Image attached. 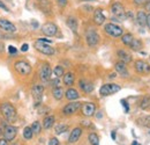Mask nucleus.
<instances>
[{
	"mask_svg": "<svg viewBox=\"0 0 150 145\" xmlns=\"http://www.w3.org/2000/svg\"><path fill=\"white\" fill-rule=\"evenodd\" d=\"M66 23H67L68 28H71L72 32L77 33V29H79V21H77V19L74 18V17H69V18L67 19Z\"/></svg>",
	"mask_w": 150,
	"mask_h": 145,
	"instance_id": "obj_22",
	"label": "nucleus"
},
{
	"mask_svg": "<svg viewBox=\"0 0 150 145\" xmlns=\"http://www.w3.org/2000/svg\"><path fill=\"white\" fill-rule=\"evenodd\" d=\"M86 41L88 43L89 47H96L99 42V35L98 33L94 30V29H89L87 33H86Z\"/></svg>",
	"mask_w": 150,
	"mask_h": 145,
	"instance_id": "obj_9",
	"label": "nucleus"
},
{
	"mask_svg": "<svg viewBox=\"0 0 150 145\" xmlns=\"http://www.w3.org/2000/svg\"><path fill=\"white\" fill-rule=\"evenodd\" d=\"M8 52H9V55H15L16 52H18V50H16V48H15V47L9 45V47H8Z\"/></svg>",
	"mask_w": 150,
	"mask_h": 145,
	"instance_id": "obj_39",
	"label": "nucleus"
},
{
	"mask_svg": "<svg viewBox=\"0 0 150 145\" xmlns=\"http://www.w3.org/2000/svg\"><path fill=\"white\" fill-rule=\"evenodd\" d=\"M82 107V103L76 101V102H69L67 103L64 108H62V114L66 115V116H71V115H74L76 114Z\"/></svg>",
	"mask_w": 150,
	"mask_h": 145,
	"instance_id": "obj_8",
	"label": "nucleus"
},
{
	"mask_svg": "<svg viewBox=\"0 0 150 145\" xmlns=\"http://www.w3.org/2000/svg\"><path fill=\"white\" fill-rule=\"evenodd\" d=\"M94 22L97 26H100L105 22V17H104L102 9H96L94 12Z\"/></svg>",
	"mask_w": 150,
	"mask_h": 145,
	"instance_id": "obj_20",
	"label": "nucleus"
},
{
	"mask_svg": "<svg viewBox=\"0 0 150 145\" xmlns=\"http://www.w3.org/2000/svg\"><path fill=\"white\" fill-rule=\"evenodd\" d=\"M111 12H112V14L115 18H118L119 20H121V21L126 19L125 7H124V5L121 2H118V1L113 2L112 5H111Z\"/></svg>",
	"mask_w": 150,
	"mask_h": 145,
	"instance_id": "obj_5",
	"label": "nucleus"
},
{
	"mask_svg": "<svg viewBox=\"0 0 150 145\" xmlns=\"http://www.w3.org/2000/svg\"><path fill=\"white\" fill-rule=\"evenodd\" d=\"M0 145H8V141H6L5 138H1L0 139Z\"/></svg>",
	"mask_w": 150,
	"mask_h": 145,
	"instance_id": "obj_45",
	"label": "nucleus"
},
{
	"mask_svg": "<svg viewBox=\"0 0 150 145\" xmlns=\"http://www.w3.org/2000/svg\"><path fill=\"white\" fill-rule=\"evenodd\" d=\"M34 47H35V49L37 51H39L40 54L46 55V56H53L54 52H56V50L53 49V47H51L49 43H45V42H43L40 39H37L35 42Z\"/></svg>",
	"mask_w": 150,
	"mask_h": 145,
	"instance_id": "obj_3",
	"label": "nucleus"
},
{
	"mask_svg": "<svg viewBox=\"0 0 150 145\" xmlns=\"http://www.w3.org/2000/svg\"><path fill=\"white\" fill-rule=\"evenodd\" d=\"M31 129H33V131H34V134L35 135H38V134H40V131H42V128H43V126L40 124V122H38V121H35L31 126Z\"/></svg>",
	"mask_w": 150,
	"mask_h": 145,
	"instance_id": "obj_34",
	"label": "nucleus"
},
{
	"mask_svg": "<svg viewBox=\"0 0 150 145\" xmlns=\"http://www.w3.org/2000/svg\"><path fill=\"white\" fill-rule=\"evenodd\" d=\"M115 77H117L115 73H111V75H110V78H115Z\"/></svg>",
	"mask_w": 150,
	"mask_h": 145,
	"instance_id": "obj_49",
	"label": "nucleus"
},
{
	"mask_svg": "<svg viewBox=\"0 0 150 145\" xmlns=\"http://www.w3.org/2000/svg\"><path fill=\"white\" fill-rule=\"evenodd\" d=\"M120 90H121V87L117 84H105L100 87L99 93H100L102 96H108V95H111V94L119 92Z\"/></svg>",
	"mask_w": 150,
	"mask_h": 145,
	"instance_id": "obj_7",
	"label": "nucleus"
},
{
	"mask_svg": "<svg viewBox=\"0 0 150 145\" xmlns=\"http://www.w3.org/2000/svg\"><path fill=\"white\" fill-rule=\"evenodd\" d=\"M147 13L144 11H139L137 14H136V22L141 26V27H144L147 24Z\"/></svg>",
	"mask_w": 150,
	"mask_h": 145,
	"instance_id": "obj_23",
	"label": "nucleus"
},
{
	"mask_svg": "<svg viewBox=\"0 0 150 145\" xmlns=\"http://www.w3.org/2000/svg\"><path fill=\"white\" fill-rule=\"evenodd\" d=\"M51 75H52V69L50 66V64L47 63H44L40 67V71H39V78H40V81L43 84H47L50 80H51Z\"/></svg>",
	"mask_w": 150,
	"mask_h": 145,
	"instance_id": "obj_6",
	"label": "nucleus"
},
{
	"mask_svg": "<svg viewBox=\"0 0 150 145\" xmlns=\"http://www.w3.org/2000/svg\"><path fill=\"white\" fill-rule=\"evenodd\" d=\"M114 69H115L117 72L119 73L121 77H124V78H126V77L129 75V72H128V70H127V65H126L125 63H122V62L115 63V64H114Z\"/></svg>",
	"mask_w": 150,
	"mask_h": 145,
	"instance_id": "obj_17",
	"label": "nucleus"
},
{
	"mask_svg": "<svg viewBox=\"0 0 150 145\" xmlns=\"http://www.w3.org/2000/svg\"><path fill=\"white\" fill-rule=\"evenodd\" d=\"M54 121H56V118H54L53 115L46 116V117L44 118V121H43V128L46 129V130L51 129V128L53 127V124H54Z\"/></svg>",
	"mask_w": 150,
	"mask_h": 145,
	"instance_id": "obj_25",
	"label": "nucleus"
},
{
	"mask_svg": "<svg viewBox=\"0 0 150 145\" xmlns=\"http://www.w3.org/2000/svg\"><path fill=\"white\" fill-rule=\"evenodd\" d=\"M28 49H29V45H28L27 43H24V44L21 47V51H22V52H25V51H28Z\"/></svg>",
	"mask_w": 150,
	"mask_h": 145,
	"instance_id": "obj_43",
	"label": "nucleus"
},
{
	"mask_svg": "<svg viewBox=\"0 0 150 145\" xmlns=\"http://www.w3.org/2000/svg\"><path fill=\"white\" fill-rule=\"evenodd\" d=\"M139 123L146 128H150V115H144L139 118Z\"/></svg>",
	"mask_w": 150,
	"mask_h": 145,
	"instance_id": "obj_31",
	"label": "nucleus"
},
{
	"mask_svg": "<svg viewBox=\"0 0 150 145\" xmlns=\"http://www.w3.org/2000/svg\"><path fill=\"white\" fill-rule=\"evenodd\" d=\"M117 56H118L119 60L122 62V63H125V64H128V63L132 62V55L129 52H127L126 50H121V49L118 50L117 51Z\"/></svg>",
	"mask_w": 150,
	"mask_h": 145,
	"instance_id": "obj_18",
	"label": "nucleus"
},
{
	"mask_svg": "<svg viewBox=\"0 0 150 145\" xmlns=\"http://www.w3.org/2000/svg\"><path fill=\"white\" fill-rule=\"evenodd\" d=\"M150 106V98L149 96H144L142 100H141V102H140V107L141 109H147L148 107Z\"/></svg>",
	"mask_w": 150,
	"mask_h": 145,
	"instance_id": "obj_35",
	"label": "nucleus"
},
{
	"mask_svg": "<svg viewBox=\"0 0 150 145\" xmlns=\"http://www.w3.org/2000/svg\"><path fill=\"white\" fill-rule=\"evenodd\" d=\"M51 83H52L51 85L53 86V88H54V87H59V86H60V78H57L56 77Z\"/></svg>",
	"mask_w": 150,
	"mask_h": 145,
	"instance_id": "obj_37",
	"label": "nucleus"
},
{
	"mask_svg": "<svg viewBox=\"0 0 150 145\" xmlns=\"http://www.w3.org/2000/svg\"><path fill=\"white\" fill-rule=\"evenodd\" d=\"M149 0H134V4L137 5V6H141V5H146Z\"/></svg>",
	"mask_w": 150,
	"mask_h": 145,
	"instance_id": "obj_40",
	"label": "nucleus"
},
{
	"mask_svg": "<svg viewBox=\"0 0 150 145\" xmlns=\"http://www.w3.org/2000/svg\"><path fill=\"white\" fill-rule=\"evenodd\" d=\"M88 139H89V143L91 145H99V137H98V135L95 134V132L89 134Z\"/></svg>",
	"mask_w": 150,
	"mask_h": 145,
	"instance_id": "obj_30",
	"label": "nucleus"
},
{
	"mask_svg": "<svg viewBox=\"0 0 150 145\" xmlns=\"http://www.w3.org/2000/svg\"><path fill=\"white\" fill-rule=\"evenodd\" d=\"M134 39V36L129 34V33H127V34H122V36H121V41H122V43L125 44V45H127V47H129L132 43V41Z\"/></svg>",
	"mask_w": 150,
	"mask_h": 145,
	"instance_id": "obj_28",
	"label": "nucleus"
},
{
	"mask_svg": "<svg viewBox=\"0 0 150 145\" xmlns=\"http://www.w3.org/2000/svg\"><path fill=\"white\" fill-rule=\"evenodd\" d=\"M43 93H44V86H43V85H40V84H36V85H34V86H33V88H31V94H33V96H34L35 101L37 102V105L40 102V100H42Z\"/></svg>",
	"mask_w": 150,
	"mask_h": 145,
	"instance_id": "obj_15",
	"label": "nucleus"
},
{
	"mask_svg": "<svg viewBox=\"0 0 150 145\" xmlns=\"http://www.w3.org/2000/svg\"><path fill=\"white\" fill-rule=\"evenodd\" d=\"M52 95H53V98L56 99V100H61L62 98H64V95H65V92L62 90V87H54L53 88V91H52Z\"/></svg>",
	"mask_w": 150,
	"mask_h": 145,
	"instance_id": "obj_27",
	"label": "nucleus"
},
{
	"mask_svg": "<svg viewBox=\"0 0 150 145\" xmlns=\"http://www.w3.org/2000/svg\"><path fill=\"white\" fill-rule=\"evenodd\" d=\"M134 67H135V71L139 73H142V74L150 73V64L146 60H142V59L136 60L134 64Z\"/></svg>",
	"mask_w": 150,
	"mask_h": 145,
	"instance_id": "obj_11",
	"label": "nucleus"
},
{
	"mask_svg": "<svg viewBox=\"0 0 150 145\" xmlns=\"http://www.w3.org/2000/svg\"><path fill=\"white\" fill-rule=\"evenodd\" d=\"M75 80V75L73 72H67L64 74V78H62V81L66 86H72L74 84Z\"/></svg>",
	"mask_w": 150,
	"mask_h": 145,
	"instance_id": "obj_24",
	"label": "nucleus"
},
{
	"mask_svg": "<svg viewBox=\"0 0 150 145\" xmlns=\"http://www.w3.org/2000/svg\"><path fill=\"white\" fill-rule=\"evenodd\" d=\"M67 2H68V0H57V4H58L60 7H65V6L67 5Z\"/></svg>",
	"mask_w": 150,
	"mask_h": 145,
	"instance_id": "obj_41",
	"label": "nucleus"
},
{
	"mask_svg": "<svg viewBox=\"0 0 150 145\" xmlns=\"http://www.w3.org/2000/svg\"><path fill=\"white\" fill-rule=\"evenodd\" d=\"M65 96H66L67 100L74 101V100H77L80 98V93L76 91L75 88H68L67 91L65 92Z\"/></svg>",
	"mask_w": 150,
	"mask_h": 145,
	"instance_id": "obj_21",
	"label": "nucleus"
},
{
	"mask_svg": "<svg viewBox=\"0 0 150 145\" xmlns=\"http://www.w3.org/2000/svg\"><path fill=\"white\" fill-rule=\"evenodd\" d=\"M42 33H43L44 35H46V36L52 37L58 33V27H57L54 23H52V22H47V23L43 24V27H42Z\"/></svg>",
	"mask_w": 150,
	"mask_h": 145,
	"instance_id": "obj_12",
	"label": "nucleus"
},
{
	"mask_svg": "<svg viewBox=\"0 0 150 145\" xmlns=\"http://www.w3.org/2000/svg\"><path fill=\"white\" fill-rule=\"evenodd\" d=\"M82 136V128L80 127H76L72 130L71 135H69V138H68V143L71 144H75Z\"/></svg>",
	"mask_w": 150,
	"mask_h": 145,
	"instance_id": "obj_16",
	"label": "nucleus"
},
{
	"mask_svg": "<svg viewBox=\"0 0 150 145\" xmlns=\"http://www.w3.org/2000/svg\"><path fill=\"white\" fill-rule=\"evenodd\" d=\"M0 8H2V9H4V11H6V12H9L8 7H7V6H6V5H5V4H4L1 0H0Z\"/></svg>",
	"mask_w": 150,
	"mask_h": 145,
	"instance_id": "obj_44",
	"label": "nucleus"
},
{
	"mask_svg": "<svg viewBox=\"0 0 150 145\" xmlns=\"http://www.w3.org/2000/svg\"><path fill=\"white\" fill-rule=\"evenodd\" d=\"M52 74H54V77H57V78L62 77V75L65 74L64 67H62V66H60V65H57L56 67L53 69V71H52Z\"/></svg>",
	"mask_w": 150,
	"mask_h": 145,
	"instance_id": "obj_33",
	"label": "nucleus"
},
{
	"mask_svg": "<svg viewBox=\"0 0 150 145\" xmlns=\"http://www.w3.org/2000/svg\"><path fill=\"white\" fill-rule=\"evenodd\" d=\"M14 69L21 75H28V74L31 73V70H33L31 65L28 62H25V60H18V62H15Z\"/></svg>",
	"mask_w": 150,
	"mask_h": 145,
	"instance_id": "obj_4",
	"label": "nucleus"
},
{
	"mask_svg": "<svg viewBox=\"0 0 150 145\" xmlns=\"http://www.w3.org/2000/svg\"><path fill=\"white\" fill-rule=\"evenodd\" d=\"M0 113L4 116V118L8 122H14L16 120V109L13 105L8 103V102H4L0 105Z\"/></svg>",
	"mask_w": 150,
	"mask_h": 145,
	"instance_id": "obj_1",
	"label": "nucleus"
},
{
	"mask_svg": "<svg viewBox=\"0 0 150 145\" xmlns=\"http://www.w3.org/2000/svg\"><path fill=\"white\" fill-rule=\"evenodd\" d=\"M79 86H80V88L84 93H91V92L94 91V85L91 83L87 81V80H83V79H81L79 81Z\"/></svg>",
	"mask_w": 150,
	"mask_h": 145,
	"instance_id": "obj_19",
	"label": "nucleus"
},
{
	"mask_svg": "<svg viewBox=\"0 0 150 145\" xmlns=\"http://www.w3.org/2000/svg\"><path fill=\"white\" fill-rule=\"evenodd\" d=\"M13 145H18V144H13Z\"/></svg>",
	"mask_w": 150,
	"mask_h": 145,
	"instance_id": "obj_52",
	"label": "nucleus"
},
{
	"mask_svg": "<svg viewBox=\"0 0 150 145\" xmlns=\"http://www.w3.org/2000/svg\"><path fill=\"white\" fill-rule=\"evenodd\" d=\"M33 136H34V131H33L31 127H25L23 129V137H24V139L29 141V139L33 138Z\"/></svg>",
	"mask_w": 150,
	"mask_h": 145,
	"instance_id": "obj_29",
	"label": "nucleus"
},
{
	"mask_svg": "<svg viewBox=\"0 0 150 145\" xmlns=\"http://www.w3.org/2000/svg\"><path fill=\"white\" fill-rule=\"evenodd\" d=\"M111 136H112V139H115V131H112V132H111Z\"/></svg>",
	"mask_w": 150,
	"mask_h": 145,
	"instance_id": "obj_48",
	"label": "nucleus"
},
{
	"mask_svg": "<svg viewBox=\"0 0 150 145\" xmlns=\"http://www.w3.org/2000/svg\"><path fill=\"white\" fill-rule=\"evenodd\" d=\"M147 26H148V28L150 29V14L147 15Z\"/></svg>",
	"mask_w": 150,
	"mask_h": 145,
	"instance_id": "obj_47",
	"label": "nucleus"
},
{
	"mask_svg": "<svg viewBox=\"0 0 150 145\" xmlns=\"http://www.w3.org/2000/svg\"><path fill=\"white\" fill-rule=\"evenodd\" d=\"M144 9H146V11H148V12H150V0L146 4V5H144Z\"/></svg>",
	"mask_w": 150,
	"mask_h": 145,
	"instance_id": "obj_46",
	"label": "nucleus"
},
{
	"mask_svg": "<svg viewBox=\"0 0 150 145\" xmlns=\"http://www.w3.org/2000/svg\"><path fill=\"white\" fill-rule=\"evenodd\" d=\"M81 1H95V0H81Z\"/></svg>",
	"mask_w": 150,
	"mask_h": 145,
	"instance_id": "obj_51",
	"label": "nucleus"
},
{
	"mask_svg": "<svg viewBox=\"0 0 150 145\" xmlns=\"http://www.w3.org/2000/svg\"><path fill=\"white\" fill-rule=\"evenodd\" d=\"M38 1H39V4H40V7L43 8V11H44V9H50L51 5H50L49 0H38Z\"/></svg>",
	"mask_w": 150,
	"mask_h": 145,
	"instance_id": "obj_36",
	"label": "nucleus"
},
{
	"mask_svg": "<svg viewBox=\"0 0 150 145\" xmlns=\"http://www.w3.org/2000/svg\"><path fill=\"white\" fill-rule=\"evenodd\" d=\"M82 110V114L87 117H90V116H94L95 113H96V106L93 102H84L81 107Z\"/></svg>",
	"mask_w": 150,
	"mask_h": 145,
	"instance_id": "obj_14",
	"label": "nucleus"
},
{
	"mask_svg": "<svg viewBox=\"0 0 150 145\" xmlns=\"http://www.w3.org/2000/svg\"><path fill=\"white\" fill-rule=\"evenodd\" d=\"M132 145H139V144H137V142H136V141H134V142L132 143Z\"/></svg>",
	"mask_w": 150,
	"mask_h": 145,
	"instance_id": "obj_50",
	"label": "nucleus"
},
{
	"mask_svg": "<svg viewBox=\"0 0 150 145\" xmlns=\"http://www.w3.org/2000/svg\"><path fill=\"white\" fill-rule=\"evenodd\" d=\"M18 135V128L13 126H6L4 129V138L8 142H13Z\"/></svg>",
	"mask_w": 150,
	"mask_h": 145,
	"instance_id": "obj_10",
	"label": "nucleus"
},
{
	"mask_svg": "<svg viewBox=\"0 0 150 145\" xmlns=\"http://www.w3.org/2000/svg\"><path fill=\"white\" fill-rule=\"evenodd\" d=\"M104 32L109 35V36L113 37V38H118V37H121L122 34H124V30L120 26L113 23V22H110V23H106L104 26Z\"/></svg>",
	"mask_w": 150,
	"mask_h": 145,
	"instance_id": "obj_2",
	"label": "nucleus"
},
{
	"mask_svg": "<svg viewBox=\"0 0 150 145\" xmlns=\"http://www.w3.org/2000/svg\"><path fill=\"white\" fill-rule=\"evenodd\" d=\"M49 145H59V139H57L56 137L50 138V141H49Z\"/></svg>",
	"mask_w": 150,
	"mask_h": 145,
	"instance_id": "obj_38",
	"label": "nucleus"
},
{
	"mask_svg": "<svg viewBox=\"0 0 150 145\" xmlns=\"http://www.w3.org/2000/svg\"><path fill=\"white\" fill-rule=\"evenodd\" d=\"M67 130H68V126H67V124H62V123L58 124V126L54 128V132H56V135H61V134L66 132Z\"/></svg>",
	"mask_w": 150,
	"mask_h": 145,
	"instance_id": "obj_32",
	"label": "nucleus"
},
{
	"mask_svg": "<svg viewBox=\"0 0 150 145\" xmlns=\"http://www.w3.org/2000/svg\"><path fill=\"white\" fill-rule=\"evenodd\" d=\"M121 105L124 106V108H125V111H126V113L129 111V106H128V103H127L125 100H121Z\"/></svg>",
	"mask_w": 150,
	"mask_h": 145,
	"instance_id": "obj_42",
	"label": "nucleus"
},
{
	"mask_svg": "<svg viewBox=\"0 0 150 145\" xmlns=\"http://www.w3.org/2000/svg\"><path fill=\"white\" fill-rule=\"evenodd\" d=\"M142 47H143V44H142L141 39L135 38V37H134V39L132 41L131 45H129V48H131L133 51H140L142 49Z\"/></svg>",
	"mask_w": 150,
	"mask_h": 145,
	"instance_id": "obj_26",
	"label": "nucleus"
},
{
	"mask_svg": "<svg viewBox=\"0 0 150 145\" xmlns=\"http://www.w3.org/2000/svg\"><path fill=\"white\" fill-rule=\"evenodd\" d=\"M0 30L4 33H15L16 27L11 21H8L6 19H0Z\"/></svg>",
	"mask_w": 150,
	"mask_h": 145,
	"instance_id": "obj_13",
	"label": "nucleus"
}]
</instances>
